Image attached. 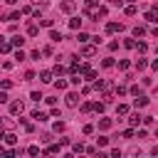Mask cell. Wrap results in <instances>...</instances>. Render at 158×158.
Here are the masks:
<instances>
[{
    "instance_id": "6da1fadb",
    "label": "cell",
    "mask_w": 158,
    "mask_h": 158,
    "mask_svg": "<svg viewBox=\"0 0 158 158\" xmlns=\"http://www.w3.org/2000/svg\"><path fill=\"white\" fill-rule=\"evenodd\" d=\"M64 104H67L69 109H74V106L79 104V94H77V91H69V94H67V99H64Z\"/></svg>"
},
{
    "instance_id": "7a4b0ae2",
    "label": "cell",
    "mask_w": 158,
    "mask_h": 158,
    "mask_svg": "<svg viewBox=\"0 0 158 158\" xmlns=\"http://www.w3.org/2000/svg\"><path fill=\"white\" fill-rule=\"evenodd\" d=\"M22 111H25V104L22 101H12L10 104V114L12 116H22Z\"/></svg>"
},
{
    "instance_id": "3957f363",
    "label": "cell",
    "mask_w": 158,
    "mask_h": 158,
    "mask_svg": "<svg viewBox=\"0 0 158 158\" xmlns=\"http://www.w3.org/2000/svg\"><path fill=\"white\" fill-rule=\"evenodd\" d=\"M59 10H62V12H74V10H77V2H74V0H62V2H59Z\"/></svg>"
},
{
    "instance_id": "277c9868",
    "label": "cell",
    "mask_w": 158,
    "mask_h": 158,
    "mask_svg": "<svg viewBox=\"0 0 158 158\" xmlns=\"http://www.w3.org/2000/svg\"><path fill=\"white\" fill-rule=\"evenodd\" d=\"M94 54H96V47L94 44H84L81 47V57H94Z\"/></svg>"
},
{
    "instance_id": "5b68a950",
    "label": "cell",
    "mask_w": 158,
    "mask_h": 158,
    "mask_svg": "<svg viewBox=\"0 0 158 158\" xmlns=\"http://www.w3.org/2000/svg\"><path fill=\"white\" fill-rule=\"evenodd\" d=\"M106 32H123V25L121 22H109L106 25Z\"/></svg>"
},
{
    "instance_id": "8992f818",
    "label": "cell",
    "mask_w": 158,
    "mask_h": 158,
    "mask_svg": "<svg viewBox=\"0 0 158 158\" xmlns=\"http://www.w3.org/2000/svg\"><path fill=\"white\" fill-rule=\"evenodd\" d=\"M10 44H12V47H22V44H25V37H22V35H12V37H10Z\"/></svg>"
},
{
    "instance_id": "52a82bcc",
    "label": "cell",
    "mask_w": 158,
    "mask_h": 158,
    "mask_svg": "<svg viewBox=\"0 0 158 158\" xmlns=\"http://www.w3.org/2000/svg\"><path fill=\"white\" fill-rule=\"evenodd\" d=\"M133 106H136V109H143V106H148V96H143V94H138V99L133 101Z\"/></svg>"
},
{
    "instance_id": "ba28073f",
    "label": "cell",
    "mask_w": 158,
    "mask_h": 158,
    "mask_svg": "<svg viewBox=\"0 0 158 158\" xmlns=\"http://www.w3.org/2000/svg\"><path fill=\"white\" fill-rule=\"evenodd\" d=\"M40 81H42V84H49V81H52V72H49V69L40 72Z\"/></svg>"
},
{
    "instance_id": "9c48e42d",
    "label": "cell",
    "mask_w": 158,
    "mask_h": 158,
    "mask_svg": "<svg viewBox=\"0 0 158 158\" xmlns=\"http://www.w3.org/2000/svg\"><path fill=\"white\" fill-rule=\"evenodd\" d=\"M10 49H12V44H10V42L5 40V37H0V52H2V54H7Z\"/></svg>"
},
{
    "instance_id": "30bf717a",
    "label": "cell",
    "mask_w": 158,
    "mask_h": 158,
    "mask_svg": "<svg viewBox=\"0 0 158 158\" xmlns=\"http://www.w3.org/2000/svg\"><path fill=\"white\" fill-rule=\"evenodd\" d=\"M32 118L42 123V121H47V114H44V111H37V109H35V111H32Z\"/></svg>"
},
{
    "instance_id": "8fae6325",
    "label": "cell",
    "mask_w": 158,
    "mask_h": 158,
    "mask_svg": "<svg viewBox=\"0 0 158 158\" xmlns=\"http://www.w3.org/2000/svg\"><path fill=\"white\" fill-rule=\"evenodd\" d=\"M146 67H148V59H146V57H141V59H136V69H138V72H143Z\"/></svg>"
},
{
    "instance_id": "7c38bea8",
    "label": "cell",
    "mask_w": 158,
    "mask_h": 158,
    "mask_svg": "<svg viewBox=\"0 0 158 158\" xmlns=\"http://www.w3.org/2000/svg\"><path fill=\"white\" fill-rule=\"evenodd\" d=\"M2 141H5L7 146H15V143H17V136H15V133H5V138H2Z\"/></svg>"
},
{
    "instance_id": "4fadbf2b",
    "label": "cell",
    "mask_w": 158,
    "mask_h": 158,
    "mask_svg": "<svg viewBox=\"0 0 158 158\" xmlns=\"http://www.w3.org/2000/svg\"><path fill=\"white\" fill-rule=\"evenodd\" d=\"M146 20H148V22H158V15H156V7L146 12Z\"/></svg>"
},
{
    "instance_id": "5bb4252c",
    "label": "cell",
    "mask_w": 158,
    "mask_h": 158,
    "mask_svg": "<svg viewBox=\"0 0 158 158\" xmlns=\"http://www.w3.org/2000/svg\"><path fill=\"white\" fill-rule=\"evenodd\" d=\"M27 35H30V37H37V35H40V27H37V25H27Z\"/></svg>"
},
{
    "instance_id": "9a60e30c",
    "label": "cell",
    "mask_w": 158,
    "mask_h": 158,
    "mask_svg": "<svg viewBox=\"0 0 158 158\" xmlns=\"http://www.w3.org/2000/svg\"><path fill=\"white\" fill-rule=\"evenodd\" d=\"M143 35H146V27L143 25H136L133 27V37H143Z\"/></svg>"
},
{
    "instance_id": "2e32d148",
    "label": "cell",
    "mask_w": 158,
    "mask_h": 158,
    "mask_svg": "<svg viewBox=\"0 0 158 158\" xmlns=\"http://www.w3.org/2000/svg\"><path fill=\"white\" fill-rule=\"evenodd\" d=\"M49 40H52V42H62V32H57V30H49Z\"/></svg>"
},
{
    "instance_id": "e0dca14e",
    "label": "cell",
    "mask_w": 158,
    "mask_h": 158,
    "mask_svg": "<svg viewBox=\"0 0 158 158\" xmlns=\"http://www.w3.org/2000/svg\"><path fill=\"white\" fill-rule=\"evenodd\" d=\"M99 128H101V131H109V128H111V118H101V121H99Z\"/></svg>"
},
{
    "instance_id": "ac0fdd59",
    "label": "cell",
    "mask_w": 158,
    "mask_h": 158,
    "mask_svg": "<svg viewBox=\"0 0 158 158\" xmlns=\"http://www.w3.org/2000/svg\"><path fill=\"white\" fill-rule=\"evenodd\" d=\"M126 15H136L138 12V7H136V2H131V5H126V10H123Z\"/></svg>"
},
{
    "instance_id": "d6986e66",
    "label": "cell",
    "mask_w": 158,
    "mask_h": 158,
    "mask_svg": "<svg viewBox=\"0 0 158 158\" xmlns=\"http://www.w3.org/2000/svg\"><path fill=\"white\" fill-rule=\"evenodd\" d=\"M69 27H72V30H79V27H81V20H79V17H72V20H69Z\"/></svg>"
},
{
    "instance_id": "ffe728a7",
    "label": "cell",
    "mask_w": 158,
    "mask_h": 158,
    "mask_svg": "<svg viewBox=\"0 0 158 158\" xmlns=\"http://www.w3.org/2000/svg\"><path fill=\"white\" fill-rule=\"evenodd\" d=\"M89 111H94V104L91 101H84L81 104V114H89Z\"/></svg>"
},
{
    "instance_id": "44dd1931",
    "label": "cell",
    "mask_w": 158,
    "mask_h": 158,
    "mask_svg": "<svg viewBox=\"0 0 158 158\" xmlns=\"http://www.w3.org/2000/svg\"><path fill=\"white\" fill-rule=\"evenodd\" d=\"M116 114H118V116H126V114H128V106H126V104H118V106H116Z\"/></svg>"
},
{
    "instance_id": "7402d4cb",
    "label": "cell",
    "mask_w": 158,
    "mask_h": 158,
    "mask_svg": "<svg viewBox=\"0 0 158 158\" xmlns=\"http://www.w3.org/2000/svg\"><path fill=\"white\" fill-rule=\"evenodd\" d=\"M133 49H138L141 54H146V52H148V44H146V42H138V44H136Z\"/></svg>"
},
{
    "instance_id": "603a6c76",
    "label": "cell",
    "mask_w": 158,
    "mask_h": 158,
    "mask_svg": "<svg viewBox=\"0 0 158 158\" xmlns=\"http://www.w3.org/2000/svg\"><path fill=\"white\" fill-rule=\"evenodd\" d=\"M128 67H131L128 59H121V62H118V69H121V72H128Z\"/></svg>"
},
{
    "instance_id": "cb8c5ba5",
    "label": "cell",
    "mask_w": 158,
    "mask_h": 158,
    "mask_svg": "<svg viewBox=\"0 0 158 158\" xmlns=\"http://www.w3.org/2000/svg\"><path fill=\"white\" fill-rule=\"evenodd\" d=\"M84 77H86V79H89V81H94V79H96V72H94V69H91V67H89V69H86V72H84Z\"/></svg>"
},
{
    "instance_id": "d4e9b609",
    "label": "cell",
    "mask_w": 158,
    "mask_h": 158,
    "mask_svg": "<svg viewBox=\"0 0 158 158\" xmlns=\"http://www.w3.org/2000/svg\"><path fill=\"white\" fill-rule=\"evenodd\" d=\"M101 67H104V69H111V67H114V59H111V57H106V59L101 62Z\"/></svg>"
},
{
    "instance_id": "484cf974",
    "label": "cell",
    "mask_w": 158,
    "mask_h": 158,
    "mask_svg": "<svg viewBox=\"0 0 158 158\" xmlns=\"http://www.w3.org/2000/svg\"><path fill=\"white\" fill-rule=\"evenodd\" d=\"M128 123H131V126H138V123H141V116H138V114H133V116L128 118Z\"/></svg>"
},
{
    "instance_id": "4316f807",
    "label": "cell",
    "mask_w": 158,
    "mask_h": 158,
    "mask_svg": "<svg viewBox=\"0 0 158 158\" xmlns=\"http://www.w3.org/2000/svg\"><path fill=\"white\" fill-rule=\"evenodd\" d=\"M15 59H17V62H25L27 57H25V52H22V49H17V52H15Z\"/></svg>"
},
{
    "instance_id": "83f0119b",
    "label": "cell",
    "mask_w": 158,
    "mask_h": 158,
    "mask_svg": "<svg viewBox=\"0 0 158 158\" xmlns=\"http://www.w3.org/2000/svg\"><path fill=\"white\" fill-rule=\"evenodd\" d=\"M54 86L62 91V89H67V81H64V79H57V81H54Z\"/></svg>"
},
{
    "instance_id": "f1b7e54d",
    "label": "cell",
    "mask_w": 158,
    "mask_h": 158,
    "mask_svg": "<svg viewBox=\"0 0 158 158\" xmlns=\"http://www.w3.org/2000/svg\"><path fill=\"white\" fill-rule=\"evenodd\" d=\"M72 151H74V153H81V151H84V143H72Z\"/></svg>"
},
{
    "instance_id": "f546056e",
    "label": "cell",
    "mask_w": 158,
    "mask_h": 158,
    "mask_svg": "<svg viewBox=\"0 0 158 158\" xmlns=\"http://www.w3.org/2000/svg\"><path fill=\"white\" fill-rule=\"evenodd\" d=\"M44 153H59V143H52V146H49Z\"/></svg>"
},
{
    "instance_id": "4dcf8cb0",
    "label": "cell",
    "mask_w": 158,
    "mask_h": 158,
    "mask_svg": "<svg viewBox=\"0 0 158 158\" xmlns=\"http://www.w3.org/2000/svg\"><path fill=\"white\" fill-rule=\"evenodd\" d=\"M96 5H99V0H84V7H86V10H89V7H96Z\"/></svg>"
},
{
    "instance_id": "1f68e13d",
    "label": "cell",
    "mask_w": 158,
    "mask_h": 158,
    "mask_svg": "<svg viewBox=\"0 0 158 158\" xmlns=\"http://www.w3.org/2000/svg\"><path fill=\"white\" fill-rule=\"evenodd\" d=\"M123 47H126V49H133L136 42H133V40H123Z\"/></svg>"
},
{
    "instance_id": "d6a6232c",
    "label": "cell",
    "mask_w": 158,
    "mask_h": 158,
    "mask_svg": "<svg viewBox=\"0 0 158 158\" xmlns=\"http://www.w3.org/2000/svg\"><path fill=\"white\" fill-rule=\"evenodd\" d=\"M30 99H32V101H40V99H44V96H42L40 91H32V94H30Z\"/></svg>"
},
{
    "instance_id": "836d02e7",
    "label": "cell",
    "mask_w": 158,
    "mask_h": 158,
    "mask_svg": "<svg viewBox=\"0 0 158 158\" xmlns=\"http://www.w3.org/2000/svg\"><path fill=\"white\" fill-rule=\"evenodd\" d=\"M52 128H54V131H57V133H59V131H64V121H57V123H54V126H52Z\"/></svg>"
},
{
    "instance_id": "e575fe53",
    "label": "cell",
    "mask_w": 158,
    "mask_h": 158,
    "mask_svg": "<svg viewBox=\"0 0 158 158\" xmlns=\"http://www.w3.org/2000/svg\"><path fill=\"white\" fill-rule=\"evenodd\" d=\"M81 131H84V136H89V133H94V126H91V123H86Z\"/></svg>"
},
{
    "instance_id": "d590c367",
    "label": "cell",
    "mask_w": 158,
    "mask_h": 158,
    "mask_svg": "<svg viewBox=\"0 0 158 158\" xmlns=\"http://www.w3.org/2000/svg\"><path fill=\"white\" fill-rule=\"evenodd\" d=\"M27 153H30V156H40V148H37V146H30Z\"/></svg>"
},
{
    "instance_id": "8d00e7d4",
    "label": "cell",
    "mask_w": 158,
    "mask_h": 158,
    "mask_svg": "<svg viewBox=\"0 0 158 158\" xmlns=\"http://www.w3.org/2000/svg\"><path fill=\"white\" fill-rule=\"evenodd\" d=\"M0 86H2V89H10V86H12V81H10V79H2V81H0Z\"/></svg>"
},
{
    "instance_id": "74e56055",
    "label": "cell",
    "mask_w": 158,
    "mask_h": 158,
    "mask_svg": "<svg viewBox=\"0 0 158 158\" xmlns=\"http://www.w3.org/2000/svg\"><path fill=\"white\" fill-rule=\"evenodd\" d=\"M121 136H123V138H133V128H126Z\"/></svg>"
},
{
    "instance_id": "f35d334b",
    "label": "cell",
    "mask_w": 158,
    "mask_h": 158,
    "mask_svg": "<svg viewBox=\"0 0 158 158\" xmlns=\"http://www.w3.org/2000/svg\"><path fill=\"white\" fill-rule=\"evenodd\" d=\"M7 20H20V12H17V10H15V12H10V15H7Z\"/></svg>"
},
{
    "instance_id": "ab89813d",
    "label": "cell",
    "mask_w": 158,
    "mask_h": 158,
    "mask_svg": "<svg viewBox=\"0 0 158 158\" xmlns=\"http://www.w3.org/2000/svg\"><path fill=\"white\" fill-rule=\"evenodd\" d=\"M40 25H42V27H52V20H42V17H40Z\"/></svg>"
},
{
    "instance_id": "60d3db41",
    "label": "cell",
    "mask_w": 158,
    "mask_h": 158,
    "mask_svg": "<svg viewBox=\"0 0 158 158\" xmlns=\"http://www.w3.org/2000/svg\"><path fill=\"white\" fill-rule=\"evenodd\" d=\"M77 40H79V42H86V40H89V35H86V32H79V37H77Z\"/></svg>"
},
{
    "instance_id": "b9f144b4",
    "label": "cell",
    "mask_w": 158,
    "mask_h": 158,
    "mask_svg": "<svg viewBox=\"0 0 158 158\" xmlns=\"http://www.w3.org/2000/svg\"><path fill=\"white\" fill-rule=\"evenodd\" d=\"M35 79V72H25V81H32Z\"/></svg>"
},
{
    "instance_id": "7bdbcfd3",
    "label": "cell",
    "mask_w": 158,
    "mask_h": 158,
    "mask_svg": "<svg viewBox=\"0 0 158 158\" xmlns=\"http://www.w3.org/2000/svg\"><path fill=\"white\" fill-rule=\"evenodd\" d=\"M106 2H109V5H116V7H121V5H123V0H106Z\"/></svg>"
},
{
    "instance_id": "ee69618b",
    "label": "cell",
    "mask_w": 158,
    "mask_h": 158,
    "mask_svg": "<svg viewBox=\"0 0 158 158\" xmlns=\"http://www.w3.org/2000/svg\"><path fill=\"white\" fill-rule=\"evenodd\" d=\"M0 104H7V94L5 91H0Z\"/></svg>"
},
{
    "instance_id": "f6af8a7d",
    "label": "cell",
    "mask_w": 158,
    "mask_h": 158,
    "mask_svg": "<svg viewBox=\"0 0 158 158\" xmlns=\"http://www.w3.org/2000/svg\"><path fill=\"white\" fill-rule=\"evenodd\" d=\"M2 138H5V131H2V128H0V141H2Z\"/></svg>"
},
{
    "instance_id": "bcb514c9",
    "label": "cell",
    "mask_w": 158,
    "mask_h": 158,
    "mask_svg": "<svg viewBox=\"0 0 158 158\" xmlns=\"http://www.w3.org/2000/svg\"><path fill=\"white\" fill-rule=\"evenodd\" d=\"M5 2H7V5H15V2H17V0H5Z\"/></svg>"
},
{
    "instance_id": "7dc6e473",
    "label": "cell",
    "mask_w": 158,
    "mask_h": 158,
    "mask_svg": "<svg viewBox=\"0 0 158 158\" xmlns=\"http://www.w3.org/2000/svg\"><path fill=\"white\" fill-rule=\"evenodd\" d=\"M0 156H5V148H2V146H0Z\"/></svg>"
},
{
    "instance_id": "c3c4849f",
    "label": "cell",
    "mask_w": 158,
    "mask_h": 158,
    "mask_svg": "<svg viewBox=\"0 0 158 158\" xmlns=\"http://www.w3.org/2000/svg\"><path fill=\"white\" fill-rule=\"evenodd\" d=\"M128 2H138V0H128Z\"/></svg>"
},
{
    "instance_id": "681fc988",
    "label": "cell",
    "mask_w": 158,
    "mask_h": 158,
    "mask_svg": "<svg viewBox=\"0 0 158 158\" xmlns=\"http://www.w3.org/2000/svg\"><path fill=\"white\" fill-rule=\"evenodd\" d=\"M35 2H40V0H35ZM42 2H47V0H42Z\"/></svg>"
},
{
    "instance_id": "f907efd6",
    "label": "cell",
    "mask_w": 158,
    "mask_h": 158,
    "mask_svg": "<svg viewBox=\"0 0 158 158\" xmlns=\"http://www.w3.org/2000/svg\"><path fill=\"white\" fill-rule=\"evenodd\" d=\"M0 123H2V121H0Z\"/></svg>"
}]
</instances>
